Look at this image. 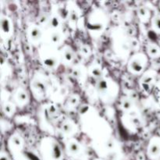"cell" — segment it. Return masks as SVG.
<instances>
[{
  "mask_svg": "<svg viewBox=\"0 0 160 160\" xmlns=\"http://www.w3.org/2000/svg\"><path fill=\"white\" fill-rule=\"evenodd\" d=\"M145 55L138 54L134 56L129 62V69L134 73H141L145 67Z\"/></svg>",
  "mask_w": 160,
  "mask_h": 160,
  "instance_id": "cell-1",
  "label": "cell"
},
{
  "mask_svg": "<svg viewBox=\"0 0 160 160\" xmlns=\"http://www.w3.org/2000/svg\"><path fill=\"white\" fill-rule=\"evenodd\" d=\"M148 155L152 159H156L160 156V142L159 139L151 141L148 147Z\"/></svg>",
  "mask_w": 160,
  "mask_h": 160,
  "instance_id": "cell-2",
  "label": "cell"
},
{
  "mask_svg": "<svg viewBox=\"0 0 160 160\" xmlns=\"http://www.w3.org/2000/svg\"><path fill=\"white\" fill-rule=\"evenodd\" d=\"M28 35L32 42H38L42 38V31L39 27L33 25V26L30 27L29 30H28Z\"/></svg>",
  "mask_w": 160,
  "mask_h": 160,
  "instance_id": "cell-3",
  "label": "cell"
},
{
  "mask_svg": "<svg viewBox=\"0 0 160 160\" xmlns=\"http://www.w3.org/2000/svg\"><path fill=\"white\" fill-rule=\"evenodd\" d=\"M153 76L149 74V73H146L142 76V79H141V84H142V88H143L144 91L145 92H149L151 89V84L153 81Z\"/></svg>",
  "mask_w": 160,
  "mask_h": 160,
  "instance_id": "cell-4",
  "label": "cell"
},
{
  "mask_svg": "<svg viewBox=\"0 0 160 160\" xmlns=\"http://www.w3.org/2000/svg\"><path fill=\"white\" fill-rule=\"evenodd\" d=\"M61 56L64 59V61L67 62H70L74 59L75 55L73 49L70 46H65L61 52Z\"/></svg>",
  "mask_w": 160,
  "mask_h": 160,
  "instance_id": "cell-5",
  "label": "cell"
},
{
  "mask_svg": "<svg viewBox=\"0 0 160 160\" xmlns=\"http://www.w3.org/2000/svg\"><path fill=\"white\" fill-rule=\"evenodd\" d=\"M67 148L72 155H77L81 151V145L76 140H70L67 142Z\"/></svg>",
  "mask_w": 160,
  "mask_h": 160,
  "instance_id": "cell-6",
  "label": "cell"
},
{
  "mask_svg": "<svg viewBox=\"0 0 160 160\" xmlns=\"http://www.w3.org/2000/svg\"><path fill=\"white\" fill-rule=\"evenodd\" d=\"M1 29L4 34H9L11 31V22L6 17L2 16L1 17Z\"/></svg>",
  "mask_w": 160,
  "mask_h": 160,
  "instance_id": "cell-7",
  "label": "cell"
},
{
  "mask_svg": "<svg viewBox=\"0 0 160 160\" xmlns=\"http://www.w3.org/2000/svg\"><path fill=\"white\" fill-rule=\"evenodd\" d=\"M148 54L152 58H157L160 56V48L158 45L154 44H149L147 47Z\"/></svg>",
  "mask_w": 160,
  "mask_h": 160,
  "instance_id": "cell-8",
  "label": "cell"
},
{
  "mask_svg": "<svg viewBox=\"0 0 160 160\" xmlns=\"http://www.w3.org/2000/svg\"><path fill=\"white\" fill-rule=\"evenodd\" d=\"M15 98L17 102L20 104H24L28 100V95L25 91L20 89L16 92Z\"/></svg>",
  "mask_w": 160,
  "mask_h": 160,
  "instance_id": "cell-9",
  "label": "cell"
},
{
  "mask_svg": "<svg viewBox=\"0 0 160 160\" xmlns=\"http://www.w3.org/2000/svg\"><path fill=\"white\" fill-rule=\"evenodd\" d=\"M33 89L36 92V93H38L39 95L45 94L46 92V87L45 84L40 81H33Z\"/></svg>",
  "mask_w": 160,
  "mask_h": 160,
  "instance_id": "cell-10",
  "label": "cell"
},
{
  "mask_svg": "<svg viewBox=\"0 0 160 160\" xmlns=\"http://www.w3.org/2000/svg\"><path fill=\"white\" fill-rule=\"evenodd\" d=\"M138 14L139 18L141 19V20L144 22H147L149 18V12L147 9L146 7L145 6H142L138 9Z\"/></svg>",
  "mask_w": 160,
  "mask_h": 160,
  "instance_id": "cell-11",
  "label": "cell"
},
{
  "mask_svg": "<svg viewBox=\"0 0 160 160\" xmlns=\"http://www.w3.org/2000/svg\"><path fill=\"white\" fill-rule=\"evenodd\" d=\"M73 129H74V126L70 121H65L61 127L62 132L66 134H72L73 132Z\"/></svg>",
  "mask_w": 160,
  "mask_h": 160,
  "instance_id": "cell-12",
  "label": "cell"
},
{
  "mask_svg": "<svg viewBox=\"0 0 160 160\" xmlns=\"http://www.w3.org/2000/svg\"><path fill=\"white\" fill-rule=\"evenodd\" d=\"M3 112L8 117H10V116L13 115L14 112H15V106L13 104L10 102H6L3 105Z\"/></svg>",
  "mask_w": 160,
  "mask_h": 160,
  "instance_id": "cell-13",
  "label": "cell"
},
{
  "mask_svg": "<svg viewBox=\"0 0 160 160\" xmlns=\"http://www.w3.org/2000/svg\"><path fill=\"white\" fill-rule=\"evenodd\" d=\"M133 106V101L132 99H131L130 98L128 97H125L122 99L121 101V107L123 108V110L128 111L130 109H131Z\"/></svg>",
  "mask_w": 160,
  "mask_h": 160,
  "instance_id": "cell-14",
  "label": "cell"
},
{
  "mask_svg": "<svg viewBox=\"0 0 160 160\" xmlns=\"http://www.w3.org/2000/svg\"><path fill=\"white\" fill-rule=\"evenodd\" d=\"M90 73L92 77L97 78V79H101L102 77V70L99 67H97V66L92 67L91 68Z\"/></svg>",
  "mask_w": 160,
  "mask_h": 160,
  "instance_id": "cell-15",
  "label": "cell"
},
{
  "mask_svg": "<svg viewBox=\"0 0 160 160\" xmlns=\"http://www.w3.org/2000/svg\"><path fill=\"white\" fill-rule=\"evenodd\" d=\"M50 39H51V42L53 45H57L61 42L62 39V36H61V33L59 31H53L50 36Z\"/></svg>",
  "mask_w": 160,
  "mask_h": 160,
  "instance_id": "cell-16",
  "label": "cell"
},
{
  "mask_svg": "<svg viewBox=\"0 0 160 160\" xmlns=\"http://www.w3.org/2000/svg\"><path fill=\"white\" fill-rule=\"evenodd\" d=\"M49 24L52 28H57L60 24V17L59 16H52L49 18Z\"/></svg>",
  "mask_w": 160,
  "mask_h": 160,
  "instance_id": "cell-17",
  "label": "cell"
},
{
  "mask_svg": "<svg viewBox=\"0 0 160 160\" xmlns=\"http://www.w3.org/2000/svg\"><path fill=\"white\" fill-rule=\"evenodd\" d=\"M78 18H79V17H78V13L76 10L73 9V10L70 11L68 19L70 20V23L76 24L77 22H78Z\"/></svg>",
  "mask_w": 160,
  "mask_h": 160,
  "instance_id": "cell-18",
  "label": "cell"
},
{
  "mask_svg": "<svg viewBox=\"0 0 160 160\" xmlns=\"http://www.w3.org/2000/svg\"><path fill=\"white\" fill-rule=\"evenodd\" d=\"M11 144L16 147H20L23 145V141L21 138L18 135H14L11 138Z\"/></svg>",
  "mask_w": 160,
  "mask_h": 160,
  "instance_id": "cell-19",
  "label": "cell"
},
{
  "mask_svg": "<svg viewBox=\"0 0 160 160\" xmlns=\"http://www.w3.org/2000/svg\"><path fill=\"white\" fill-rule=\"evenodd\" d=\"M152 27L157 32H160V16H156L152 19Z\"/></svg>",
  "mask_w": 160,
  "mask_h": 160,
  "instance_id": "cell-20",
  "label": "cell"
},
{
  "mask_svg": "<svg viewBox=\"0 0 160 160\" xmlns=\"http://www.w3.org/2000/svg\"><path fill=\"white\" fill-rule=\"evenodd\" d=\"M78 102H79V98L77 95H71L68 99V104L73 107L78 104Z\"/></svg>",
  "mask_w": 160,
  "mask_h": 160,
  "instance_id": "cell-21",
  "label": "cell"
},
{
  "mask_svg": "<svg viewBox=\"0 0 160 160\" xmlns=\"http://www.w3.org/2000/svg\"><path fill=\"white\" fill-rule=\"evenodd\" d=\"M80 52H81V53L84 56H89L91 53L90 48H89V47H88L87 45H83L81 48V49H80Z\"/></svg>",
  "mask_w": 160,
  "mask_h": 160,
  "instance_id": "cell-22",
  "label": "cell"
},
{
  "mask_svg": "<svg viewBox=\"0 0 160 160\" xmlns=\"http://www.w3.org/2000/svg\"><path fill=\"white\" fill-rule=\"evenodd\" d=\"M130 45H131V48H132V49L134 50L137 49V48H139L138 41L136 40V39L134 38H131V41H130Z\"/></svg>",
  "mask_w": 160,
  "mask_h": 160,
  "instance_id": "cell-23",
  "label": "cell"
},
{
  "mask_svg": "<svg viewBox=\"0 0 160 160\" xmlns=\"http://www.w3.org/2000/svg\"><path fill=\"white\" fill-rule=\"evenodd\" d=\"M73 77L76 78H80V77H81V70H80V69L78 68V67H76V68L73 69Z\"/></svg>",
  "mask_w": 160,
  "mask_h": 160,
  "instance_id": "cell-24",
  "label": "cell"
},
{
  "mask_svg": "<svg viewBox=\"0 0 160 160\" xmlns=\"http://www.w3.org/2000/svg\"><path fill=\"white\" fill-rule=\"evenodd\" d=\"M134 31H134V29H133L132 28H129L128 29V31H127V33H128V34L130 36V37H132V36L134 35V33H135Z\"/></svg>",
  "mask_w": 160,
  "mask_h": 160,
  "instance_id": "cell-25",
  "label": "cell"
},
{
  "mask_svg": "<svg viewBox=\"0 0 160 160\" xmlns=\"http://www.w3.org/2000/svg\"><path fill=\"white\" fill-rule=\"evenodd\" d=\"M0 160H9V158H8V156H6V155L2 154L1 159H0Z\"/></svg>",
  "mask_w": 160,
  "mask_h": 160,
  "instance_id": "cell-26",
  "label": "cell"
},
{
  "mask_svg": "<svg viewBox=\"0 0 160 160\" xmlns=\"http://www.w3.org/2000/svg\"><path fill=\"white\" fill-rule=\"evenodd\" d=\"M95 160H102V159H95Z\"/></svg>",
  "mask_w": 160,
  "mask_h": 160,
  "instance_id": "cell-27",
  "label": "cell"
}]
</instances>
